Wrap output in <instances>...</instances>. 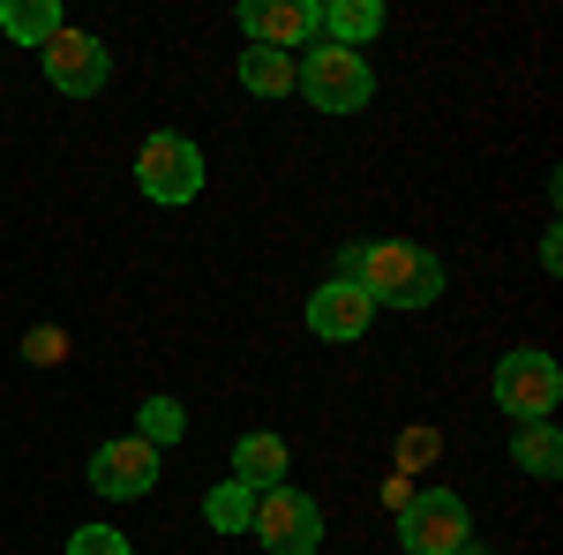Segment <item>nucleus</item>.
<instances>
[{
  "mask_svg": "<svg viewBox=\"0 0 563 555\" xmlns=\"http://www.w3.org/2000/svg\"><path fill=\"white\" fill-rule=\"evenodd\" d=\"M331 278L361 286L376 308H429V300H443V263L421 241H353V248H339Z\"/></svg>",
  "mask_w": 563,
  "mask_h": 555,
  "instance_id": "obj_1",
  "label": "nucleus"
},
{
  "mask_svg": "<svg viewBox=\"0 0 563 555\" xmlns=\"http://www.w3.org/2000/svg\"><path fill=\"white\" fill-rule=\"evenodd\" d=\"M294 90H308V106H316V113H361V106H368V90H376V76H368V60H361V53L316 38L301 60H294Z\"/></svg>",
  "mask_w": 563,
  "mask_h": 555,
  "instance_id": "obj_2",
  "label": "nucleus"
},
{
  "mask_svg": "<svg viewBox=\"0 0 563 555\" xmlns=\"http://www.w3.org/2000/svg\"><path fill=\"white\" fill-rule=\"evenodd\" d=\"M398 541L413 555H466L474 518H466V503H459L451 488H421V496L398 511Z\"/></svg>",
  "mask_w": 563,
  "mask_h": 555,
  "instance_id": "obj_3",
  "label": "nucleus"
},
{
  "mask_svg": "<svg viewBox=\"0 0 563 555\" xmlns=\"http://www.w3.org/2000/svg\"><path fill=\"white\" fill-rule=\"evenodd\" d=\"M563 398V376L556 360L541 353V345H519L511 360H496V406L511 413V421H549Z\"/></svg>",
  "mask_w": 563,
  "mask_h": 555,
  "instance_id": "obj_4",
  "label": "nucleus"
},
{
  "mask_svg": "<svg viewBox=\"0 0 563 555\" xmlns=\"http://www.w3.org/2000/svg\"><path fill=\"white\" fill-rule=\"evenodd\" d=\"M135 188H143L151 203H196V188H203V151H196L188 135H151V143L135 151Z\"/></svg>",
  "mask_w": 563,
  "mask_h": 555,
  "instance_id": "obj_5",
  "label": "nucleus"
},
{
  "mask_svg": "<svg viewBox=\"0 0 563 555\" xmlns=\"http://www.w3.org/2000/svg\"><path fill=\"white\" fill-rule=\"evenodd\" d=\"M249 533H256L271 555H316V541H323V511L308 503L301 488H263Z\"/></svg>",
  "mask_w": 563,
  "mask_h": 555,
  "instance_id": "obj_6",
  "label": "nucleus"
},
{
  "mask_svg": "<svg viewBox=\"0 0 563 555\" xmlns=\"http://www.w3.org/2000/svg\"><path fill=\"white\" fill-rule=\"evenodd\" d=\"M38 60H45V84L68 90V98H98V90H106V76H113L106 45L90 38V31H68V23L38 45Z\"/></svg>",
  "mask_w": 563,
  "mask_h": 555,
  "instance_id": "obj_7",
  "label": "nucleus"
},
{
  "mask_svg": "<svg viewBox=\"0 0 563 555\" xmlns=\"http://www.w3.org/2000/svg\"><path fill=\"white\" fill-rule=\"evenodd\" d=\"M151 480H158V451H151L143 435H121V443H98V451H90V488L113 496V503L151 496Z\"/></svg>",
  "mask_w": 563,
  "mask_h": 555,
  "instance_id": "obj_8",
  "label": "nucleus"
},
{
  "mask_svg": "<svg viewBox=\"0 0 563 555\" xmlns=\"http://www.w3.org/2000/svg\"><path fill=\"white\" fill-rule=\"evenodd\" d=\"M241 31H249V45H271V53H308L316 45V8L308 0H249Z\"/></svg>",
  "mask_w": 563,
  "mask_h": 555,
  "instance_id": "obj_9",
  "label": "nucleus"
},
{
  "mask_svg": "<svg viewBox=\"0 0 563 555\" xmlns=\"http://www.w3.org/2000/svg\"><path fill=\"white\" fill-rule=\"evenodd\" d=\"M368 323H376V300L361 293V286H346V278H323L316 300H308V331H316V338H331V345L361 338Z\"/></svg>",
  "mask_w": 563,
  "mask_h": 555,
  "instance_id": "obj_10",
  "label": "nucleus"
},
{
  "mask_svg": "<svg viewBox=\"0 0 563 555\" xmlns=\"http://www.w3.org/2000/svg\"><path fill=\"white\" fill-rule=\"evenodd\" d=\"M376 31H384V8H376V0H323V8H316V38H323V45L361 53Z\"/></svg>",
  "mask_w": 563,
  "mask_h": 555,
  "instance_id": "obj_11",
  "label": "nucleus"
},
{
  "mask_svg": "<svg viewBox=\"0 0 563 555\" xmlns=\"http://www.w3.org/2000/svg\"><path fill=\"white\" fill-rule=\"evenodd\" d=\"M286 466H294V458H286V443H278V435H241V443H233V480H241V488H286Z\"/></svg>",
  "mask_w": 563,
  "mask_h": 555,
  "instance_id": "obj_12",
  "label": "nucleus"
},
{
  "mask_svg": "<svg viewBox=\"0 0 563 555\" xmlns=\"http://www.w3.org/2000/svg\"><path fill=\"white\" fill-rule=\"evenodd\" d=\"M511 458H519L533 480H556V473H563V435L549 421H526L519 435H511Z\"/></svg>",
  "mask_w": 563,
  "mask_h": 555,
  "instance_id": "obj_13",
  "label": "nucleus"
},
{
  "mask_svg": "<svg viewBox=\"0 0 563 555\" xmlns=\"http://www.w3.org/2000/svg\"><path fill=\"white\" fill-rule=\"evenodd\" d=\"M294 60H301V53H271V45H249V53H241V84L256 90V98H286V90H294Z\"/></svg>",
  "mask_w": 563,
  "mask_h": 555,
  "instance_id": "obj_14",
  "label": "nucleus"
},
{
  "mask_svg": "<svg viewBox=\"0 0 563 555\" xmlns=\"http://www.w3.org/2000/svg\"><path fill=\"white\" fill-rule=\"evenodd\" d=\"M0 31L15 45H45L60 31V0H8V8H0Z\"/></svg>",
  "mask_w": 563,
  "mask_h": 555,
  "instance_id": "obj_15",
  "label": "nucleus"
},
{
  "mask_svg": "<svg viewBox=\"0 0 563 555\" xmlns=\"http://www.w3.org/2000/svg\"><path fill=\"white\" fill-rule=\"evenodd\" d=\"M203 518H211L218 533H249V518H256V488H241V480H218L211 496H203Z\"/></svg>",
  "mask_w": 563,
  "mask_h": 555,
  "instance_id": "obj_16",
  "label": "nucleus"
},
{
  "mask_svg": "<svg viewBox=\"0 0 563 555\" xmlns=\"http://www.w3.org/2000/svg\"><path fill=\"white\" fill-rule=\"evenodd\" d=\"M135 435L151 443V451H166L188 435V413H180V398H143V413H135Z\"/></svg>",
  "mask_w": 563,
  "mask_h": 555,
  "instance_id": "obj_17",
  "label": "nucleus"
},
{
  "mask_svg": "<svg viewBox=\"0 0 563 555\" xmlns=\"http://www.w3.org/2000/svg\"><path fill=\"white\" fill-rule=\"evenodd\" d=\"M68 555H129V533H113V525H84V533L68 541Z\"/></svg>",
  "mask_w": 563,
  "mask_h": 555,
  "instance_id": "obj_18",
  "label": "nucleus"
},
{
  "mask_svg": "<svg viewBox=\"0 0 563 555\" xmlns=\"http://www.w3.org/2000/svg\"><path fill=\"white\" fill-rule=\"evenodd\" d=\"M23 353H31L38 368H60V353H68V331H53V323H38V331L23 338Z\"/></svg>",
  "mask_w": 563,
  "mask_h": 555,
  "instance_id": "obj_19",
  "label": "nucleus"
},
{
  "mask_svg": "<svg viewBox=\"0 0 563 555\" xmlns=\"http://www.w3.org/2000/svg\"><path fill=\"white\" fill-rule=\"evenodd\" d=\"M413 496H421V488H413V480H406V473H398V480H390V488H384V503H390V511H406V503H413Z\"/></svg>",
  "mask_w": 563,
  "mask_h": 555,
  "instance_id": "obj_20",
  "label": "nucleus"
}]
</instances>
